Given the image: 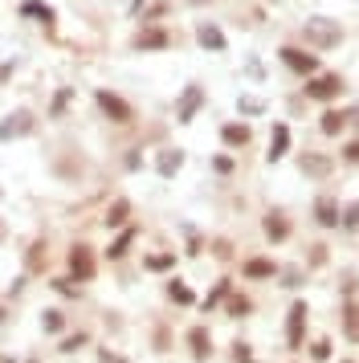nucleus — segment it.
I'll list each match as a JSON object with an SVG mask.
<instances>
[{
  "mask_svg": "<svg viewBox=\"0 0 359 363\" xmlns=\"http://www.w3.org/2000/svg\"><path fill=\"white\" fill-rule=\"evenodd\" d=\"M302 37L311 41V49H335V46H343V21H335V17H311L302 25Z\"/></svg>",
  "mask_w": 359,
  "mask_h": 363,
  "instance_id": "nucleus-1",
  "label": "nucleus"
},
{
  "mask_svg": "<svg viewBox=\"0 0 359 363\" xmlns=\"http://www.w3.org/2000/svg\"><path fill=\"white\" fill-rule=\"evenodd\" d=\"M94 102H98V110L110 119V123H119V127H131L135 123V106L123 98V94H115V90H94Z\"/></svg>",
  "mask_w": 359,
  "mask_h": 363,
  "instance_id": "nucleus-2",
  "label": "nucleus"
},
{
  "mask_svg": "<svg viewBox=\"0 0 359 363\" xmlns=\"http://www.w3.org/2000/svg\"><path fill=\"white\" fill-rule=\"evenodd\" d=\"M66 266H70V277L74 282H94V273H98V257H94V249H90L86 241H78V245H70V253H66Z\"/></svg>",
  "mask_w": 359,
  "mask_h": 363,
  "instance_id": "nucleus-3",
  "label": "nucleus"
},
{
  "mask_svg": "<svg viewBox=\"0 0 359 363\" xmlns=\"http://www.w3.org/2000/svg\"><path fill=\"white\" fill-rule=\"evenodd\" d=\"M278 61H282L286 70L302 74V78H314V74H318V57H314L311 49H302V46H282L278 49Z\"/></svg>",
  "mask_w": 359,
  "mask_h": 363,
  "instance_id": "nucleus-4",
  "label": "nucleus"
},
{
  "mask_svg": "<svg viewBox=\"0 0 359 363\" xmlns=\"http://www.w3.org/2000/svg\"><path fill=\"white\" fill-rule=\"evenodd\" d=\"M307 98L311 102H335L339 94H343V78L339 74H318V78H307Z\"/></svg>",
  "mask_w": 359,
  "mask_h": 363,
  "instance_id": "nucleus-5",
  "label": "nucleus"
},
{
  "mask_svg": "<svg viewBox=\"0 0 359 363\" xmlns=\"http://www.w3.org/2000/svg\"><path fill=\"white\" fill-rule=\"evenodd\" d=\"M302 343H307V302L298 298V302L290 306V318H286V347H290V351H302Z\"/></svg>",
  "mask_w": 359,
  "mask_h": 363,
  "instance_id": "nucleus-6",
  "label": "nucleus"
},
{
  "mask_svg": "<svg viewBox=\"0 0 359 363\" xmlns=\"http://www.w3.org/2000/svg\"><path fill=\"white\" fill-rule=\"evenodd\" d=\"M33 127H37V119H33V110H12L4 123H0V139L8 143V139H25V135H33Z\"/></svg>",
  "mask_w": 359,
  "mask_h": 363,
  "instance_id": "nucleus-7",
  "label": "nucleus"
},
{
  "mask_svg": "<svg viewBox=\"0 0 359 363\" xmlns=\"http://www.w3.org/2000/svg\"><path fill=\"white\" fill-rule=\"evenodd\" d=\"M184 343H188V351H192V360L196 363L213 360V335H208V326H188Z\"/></svg>",
  "mask_w": 359,
  "mask_h": 363,
  "instance_id": "nucleus-8",
  "label": "nucleus"
},
{
  "mask_svg": "<svg viewBox=\"0 0 359 363\" xmlns=\"http://www.w3.org/2000/svg\"><path fill=\"white\" fill-rule=\"evenodd\" d=\"M241 273H245V282H269V277H278V262L273 257H245Z\"/></svg>",
  "mask_w": 359,
  "mask_h": 363,
  "instance_id": "nucleus-9",
  "label": "nucleus"
},
{
  "mask_svg": "<svg viewBox=\"0 0 359 363\" xmlns=\"http://www.w3.org/2000/svg\"><path fill=\"white\" fill-rule=\"evenodd\" d=\"M200 106H204V90L200 86H184V94H180V102H176V119L180 123H192Z\"/></svg>",
  "mask_w": 359,
  "mask_h": 363,
  "instance_id": "nucleus-10",
  "label": "nucleus"
},
{
  "mask_svg": "<svg viewBox=\"0 0 359 363\" xmlns=\"http://www.w3.org/2000/svg\"><path fill=\"white\" fill-rule=\"evenodd\" d=\"M196 41H200V49H208V53H224V49H229L224 33L213 21H196Z\"/></svg>",
  "mask_w": 359,
  "mask_h": 363,
  "instance_id": "nucleus-11",
  "label": "nucleus"
},
{
  "mask_svg": "<svg viewBox=\"0 0 359 363\" xmlns=\"http://www.w3.org/2000/svg\"><path fill=\"white\" fill-rule=\"evenodd\" d=\"M168 46H172V33L159 29V25H147V29L131 41V49H139V53H143V49H168Z\"/></svg>",
  "mask_w": 359,
  "mask_h": 363,
  "instance_id": "nucleus-12",
  "label": "nucleus"
},
{
  "mask_svg": "<svg viewBox=\"0 0 359 363\" xmlns=\"http://www.w3.org/2000/svg\"><path fill=\"white\" fill-rule=\"evenodd\" d=\"M347 123H351V110H335V106H327V110H322V119H318V131H322V135H343V127H347Z\"/></svg>",
  "mask_w": 359,
  "mask_h": 363,
  "instance_id": "nucleus-13",
  "label": "nucleus"
},
{
  "mask_svg": "<svg viewBox=\"0 0 359 363\" xmlns=\"http://www.w3.org/2000/svg\"><path fill=\"white\" fill-rule=\"evenodd\" d=\"M286 151H290V127H286V123H273L266 159H269V164H278V159H286Z\"/></svg>",
  "mask_w": 359,
  "mask_h": 363,
  "instance_id": "nucleus-14",
  "label": "nucleus"
},
{
  "mask_svg": "<svg viewBox=\"0 0 359 363\" xmlns=\"http://www.w3.org/2000/svg\"><path fill=\"white\" fill-rule=\"evenodd\" d=\"M314 221L322 228H339V200L335 196H318L314 200Z\"/></svg>",
  "mask_w": 359,
  "mask_h": 363,
  "instance_id": "nucleus-15",
  "label": "nucleus"
},
{
  "mask_svg": "<svg viewBox=\"0 0 359 363\" xmlns=\"http://www.w3.org/2000/svg\"><path fill=\"white\" fill-rule=\"evenodd\" d=\"M180 168H184V151H180V147H164V151L155 155V172H159L164 180H172Z\"/></svg>",
  "mask_w": 359,
  "mask_h": 363,
  "instance_id": "nucleus-16",
  "label": "nucleus"
},
{
  "mask_svg": "<svg viewBox=\"0 0 359 363\" xmlns=\"http://www.w3.org/2000/svg\"><path fill=\"white\" fill-rule=\"evenodd\" d=\"M135 237H139V228H135V225L119 228V237H115V241H110V245H106V257H110V262H123V257H127V253H131Z\"/></svg>",
  "mask_w": 359,
  "mask_h": 363,
  "instance_id": "nucleus-17",
  "label": "nucleus"
},
{
  "mask_svg": "<svg viewBox=\"0 0 359 363\" xmlns=\"http://www.w3.org/2000/svg\"><path fill=\"white\" fill-rule=\"evenodd\" d=\"M21 17H29V21H37V25H49L53 29V21H57V12L49 8V4H41V0H21V8H17Z\"/></svg>",
  "mask_w": 359,
  "mask_h": 363,
  "instance_id": "nucleus-18",
  "label": "nucleus"
},
{
  "mask_svg": "<svg viewBox=\"0 0 359 363\" xmlns=\"http://www.w3.org/2000/svg\"><path fill=\"white\" fill-rule=\"evenodd\" d=\"M262 228H266V241H286L290 237V221H286V213H266L262 217Z\"/></svg>",
  "mask_w": 359,
  "mask_h": 363,
  "instance_id": "nucleus-19",
  "label": "nucleus"
},
{
  "mask_svg": "<svg viewBox=\"0 0 359 363\" xmlns=\"http://www.w3.org/2000/svg\"><path fill=\"white\" fill-rule=\"evenodd\" d=\"M249 139H253L249 123H224L221 127V143L224 147H249Z\"/></svg>",
  "mask_w": 359,
  "mask_h": 363,
  "instance_id": "nucleus-20",
  "label": "nucleus"
},
{
  "mask_svg": "<svg viewBox=\"0 0 359 363\" xmlns=\"http://www.w3.org/2000/svg\"><path fill=\"white\" fill-rule=\"evenodd\" d=\"M298 168H302L307 176H314V180H327V176L335 172V164H331L327 155H302V159H298Z\"/></svg>",
  "mask_w": 359,
  "mask_h": 363,
  "instance_id": "nucleus-21",
  "label": "nucleus"
},
{
  "mask_svg": "<svg viewBox=\"0 0 359 363\" xmlns=\"http://www.w3.org/2000/svg\"><path fill=\"white\" fill-rule=\"evenodd\" d=\"M102 225H106V228H127V225H131V200H115V204L106 208Z\"/></svg>",
  "mask_w": 359,
  "mask_h": 363,
  "instance_id": "nucleus-22",
  "label": "nucleus"
},
{
  "mask_svg": "<svg viewBox=\"0 0 359 363\" xmlns=\"http://www.w3.org/2000/svg\"><path fill=\"white\" fill-rule=\"evenodd\" d=\"M172 266H176V253H172V249H164V253H143V270L168 273Z\"/></svg>",
  "mask_w": 359,
  "mask_h": 363,
  "instance_id": "nucleus-23",
  "label": "nucleus"
},
{
  "mask_svg": "<svg viewBox=\"0 0 359 363\" xmlns=\"http://www.w3.org/2000/svg\"><path fill=\"white\" fill-rule=\"evenodd\" d=\"M249 311H253V302H249L245 294H237V290H233V294L224 298V315H229V318H249Z\"/></svg>",
  "mask_w": 359,
  "mask_h": 363,
  "instance_id": "nucleus-24",
  "label": "nucleus"
},
{
  "mask_svg": "<svg viewBox=\"0 0 359 363\" xmlns=\"http://www.w3.org/2000/svg\"><path fill=\"white\" fill-rule=\"evenodd\" d=\"M168 298L180 302V306H192V302H196V294H192V286H188L184 277H172V282H168Z\"/></svg>",
  "mask_w": 359,
  "mask_h": 363,
  "instance_id": "nucleus-25",
  "label": "nucleus"
},
{
  "mask_svg": "<svg viewBox=\"0 0 359 363\" xmlns=\"http://www.w3.org/2000/svg\"><path fill=\"white\" fill-rule=\"evenodd\" d=\"M25 270L29 273L45 270V241H33V245H29V253H25Z\"/></svg>",
  "mask_w": 359,
  "mask_h": 363,
  "instance_id": "nucleus-26",
  "label": "nucleus"
},
{
  "mask_svg": "<svg viewBox=\"0 0 359 363\" xmlns=\"http://www.w3.org/2000/svg\"><path fill=\"white\" fill-rule=\"evenodd\" d=\"M229 294H233V282H229V277H221V282H217V286L208 290V298H204V311H213V306H221V302H224V298H229Z\"/></svg>",
  "mask_w": 359,
  "mask_h": 363,
  "instance_id": "nucleus-27",
  "label": "nucleus"
},
{
  "mask_svg": "<svg viewBox=\"0 0 359 363\" xmlns=\"http://www.w3.org/2000/svg\"><path fill=\"white\" fill-rule=\"evenodd\" d=\"M41 326H45V331H49V335H61V331H66V311H57V306H49V311H45V315H41Z\"/></svg>",
  "mask_w": 359,
  "mask_h": 363,
  "instance_id": "nucleus-28",
  "label": "nucleus"
},
{
  "mask_svg": "<svg viewBox=\"0 0 359 363\" xmlns=\"http://www.w3.org/2000/svg\"><path fill=\"white\" fill-rule=\"evenodd\" d=\"M49 286L61 294V298H82V286H74V277L66 273V277H49Z\"/></svg>",
  "mask_w": 359,
  "mask_h": 363,
  "instance_id": "nucleus-29",
  "label": "nucleus"
},
{
  "mask_svg": "<svg viewBox=\"0 0 359 363\" xmlns=\"http://www.w3.org/2000/svg\"><path fill=\"white\" fill-rule=\"evenodd\" d=\"M86 343H90V335H86V331H78V335H66L57 351H61V355H74V351H82Z\"/></svg>",
  "mask_w": 359,
  "mask_h": 363,
  "instance_id": "nucleus-30",
  "label": "nucleus"
},
{
  "mask_svg": "<svg viewBox=\"0 0 359 363\" xmlns=\"http://www.w3.org/2000/svg\"><path fill=\"white\" fill-rule=\"evenodd\" d=\"M70 98H74V90H70V86H61L57 98H53V106H49V119H61V110L70 106Z\"/></svg>",
  "mask_w": 359,
  "mask_h": 363,
  "instance_id": "nucleus-31",
  "label": "nucleus"
},
{
  "mask_svg": "<svg viewBox=\"0 0 359 363\" xmlns=\"http://www.w3.org/2000/svg\"><path fill=\"white\" fill-rule=\"evenodd\" d=\"M237 110H241V115H262V110H266V102H262V98L241 94V98H237Z\"/></svg>",
  "mask_w": 359,
  "mask_h": 363,
  "instance_id": "nucleus-32",
  "label": "nucleus"
},
{
  "mask_svg": "<svg viewBox=\"0 0 359 363\" xmlns=\"http://www.w3.org/2000/svg\"><path fill=\"white\" fill-rule=\"evenodd\" d=\"M339 225H347V228H359V200H351L347 208H339Z\"/></svg>",
  "mask_w": 359,
  "mask_h": 363,
  "instance_id": "nucleus-33",
  "label": "nucleus"
},
{
  "mask_svg": "<svg viewBox=\"0 0 359 363\" xmlns=\"http://www.w3.org/2000/svg\"><path fill=\"white\" fill-rule=\"evenodd\" d=\"M311 360H318V363L331 360V339H314L311 343Z\"/></svg>",
  "mask_w": 359,
  "mask_h": 363,
  "instance_id": "nucleus-34",
  "label": "nucleus"
},
{
  "mask_svg": "<svg viewBox=\"0 0 359 363\" xmlns=\"http://www.w3.org/2000/svg\"><path fill=\"white\" fill-rule=\"evenodd\" d=\"M307 266H311V270L327 266V245H311V253H307Z\"/></svg>",
  "mask_w": 359,
  "mask_h": 363,
  "instance_id": "nucleus-35",
  "label": "nucleus"
},
{
  "mask_svg": "<svg viewBox=\"0 0 359 363\" xmlns=\"http://www.w3.org/2000/svg\"><path fill=\"white\" fill-rule=\"evenodd\" d=\"M278 277H282V286H290V290H294V286H302V273H298V270H282V266H278Z\"/></svg>",
  "mask_w": 359,
  "mask_h": 363,
  "instance_id": "nucleus-36",
  "label": "nucleus"
},
{
  "mask_svg": "<svg viewBox=\"0 0 359 363\" xmlns=\"http://www.w3.org/2000/svg\"><path fill=\"white\" fill-rule=\"evenodd\" d=\"M233 360H237V363H249V360H253L249 343H241V339H237V343H233Z\"/></svg>",
  "mask_w": 359,
  "mask_h": 363,
  "instance_id": "nucleus-37",
  "label": "nucleus"
},
{
  "mask_svg": "<svg viewBox=\"0 0 359 363\" xmlns=\"http://www.w3.org/2000/svg\"><path fill=\"white\" fill-rule=\"evenodd\" d=\"M347 335L359 339V311H356V306H347Z\"/></svg>",
  "mask_w": 359,
  "mask_h": 363,
  "instance_id": "nucleus-38",
  "label": "nucleus"
},
{
  "mask_svg": "<svg viewBox=\"0 0 359 363\" xmlns=\"http://www.w3.org/2000/svg\"><path fill=\"white\" fill-rule=\"evenodd\" d=\"M12 74H17V57H8V61H0V86H4V82H8Z\"/></svg>",
  "mask_w": 359,
  "mask_h": 363,
  "instance_id": "nucleus-39",
  "label": "nucleus"
},
{
  "mask_svg": "<svg viewBox=\"0 0 359 363\" xmlns=\"http://www.w3.org/2000/svg\"><path fill=\"white\" fill-rule=\"evenodd\" d=\"M213 172L229 176V172H233V159H229V155H217V159H213Z\"/></svg>",
  "mask_w": 359,
  "mask_h": 363,
  "instance_id": "nucleus-40",
  "label": "nucleus"
},
{
  "mask_svg": "<svg viewBox=\"0 0 359 363\" xmlns=\"http://www.w3.org/2000/svg\"><path fill=\"white\" fill-rule=\"evenodd\" d=\"M343 159H347V164H359V139L356 143H343Z\"/></svg>",
  "mask_w": 359,
  "mask_h": 363,
  "instance_id": "nucleus-41",
  "label": "nucleus"
},
{
  "mask_svg": "<svg viewBox=\"0 0 359 363\" xmlns=\"http://www.w3.org/2000/svg\"><path fill=\"white\" fill-rule=\"evenodd\" d=\"M98 363H127L123 355H115L110 347H98Z\"/></svg>",
  "mask_w": 359,
  "mask_h": 363,
  "instance_id": "nucleus-42",
  "label": "nucleus"
},
{
  "mask_svg": "<svg viewBox=\"0 0 359 363\" xmlns=\"http://www.w3.org/2000/svg\"><path fill=\"white\" fill-rule=\"evenodd\" d=\"M4 237H8V228H4V221H0V245H4Z\"/></svg>",
  "mask_w": 359,
  "mask_h": 363,
  "instance_id": "nucleus-43",
  "label": "nucleus"
},
{
  "mask_svg": "<svg viewBox=\"0 0 359 363\" xmlns=\"http://www.w3.org/2000/svg\"><path fill=\"white\" fill-rule=\"evenodd\" d=\"M143 4H147V0H135V4H131V8H143Z\"/></svg>",
  "mask_w": 359,
  "mask_h": 363,
  "instance_id": "nucleus-44",
  "label": "nucleus"
},
{
  "mask_svg": "<svg viewBox=\"0 0 359 363\" xmlns=\"http://www.w3.org/2000/svg\"><path fill=\"white\" fill-rule=\"evenodd\" d=\"M0 322H4V306H0Z\"/></svg>",
  "mask_w": 359,
  "mask_h": 363,
  "instance_id": "nucleus-45",
  "label": "nucleus"
},
{
  "mask_svg": "<svg viewBox=\"0 0 359 363\" xmlns=\"http://www.w3.org/2000/svg\"><path fill=\"white\" fill-rule=\"evenodd\" d=\"M351 119H359V110H351Z\"/></svg>",
  "mask_w": 359,
  "mask_h": 363,
  "instance_id": "nucleus-46",
  "label": "nucleus"
},
{
  "mask_svg": "<svg viewBox=\"0 0 359 363\" xmlns=\"http://www.w3.org/2000/svg\"><path fill=\"white\" fill-rule=\"evenodd\" d=\"M269 4H278V0H269Z\"/></svg>",
  "mask_w": 359,
  "mask_h": 363,
  "instance_id": "nucleus-47",
  "label": "nucleus"
},
{
  "mask_svg": "<svg viewBox=\"0 0 359 363\" xmlns=\"http://www.w3.org/2000/svg\"><path fill=\"white\" fill-rule=\"evenodd\" d=\"M29 363H37V360H29Z\"/></svg>",
  "mask_w": 359,
  "mask_h": 363,
  "instance_id": "nucleus-48",
  "label": "nucleus"
}]
</instances>
